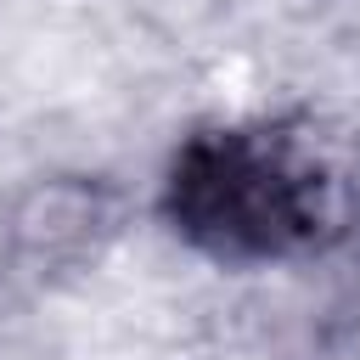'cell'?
I'll use <instances>...</instances> for the list:
<instances>
[{
  "mask_svg": "<svg viewBox=\"0 0 360 360\" xmlns=\"http://www.w3.org/2000/svg\"><path fill=\"white\" fill-rule=\"evenodd\" d=\"M169 208L186 236L214 253L264 259L309 248L332 231L343 186L315 146L281 129H236L197 141L169 180Z\"/></svg>",
  "mask_w": 360,
  "mask_h": 360,
  "instance_id": "obj_1",
  "label": "cell"
}]
</instances>
